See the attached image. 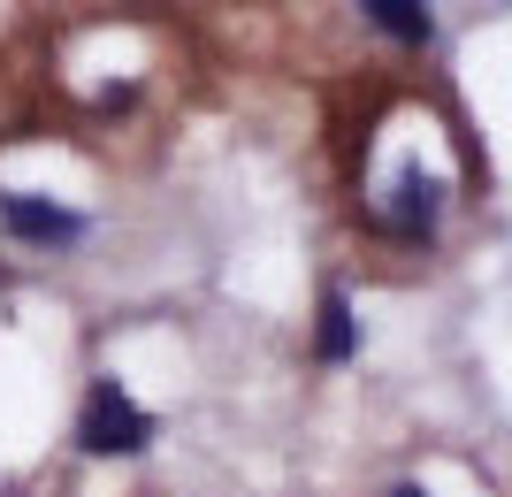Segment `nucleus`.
Masks as SVG:
<instances>
[{"label":"nucleus","instance_id":"nucleus-5","mask_svg":"<svg viewBox=\"0 0 512 497\" xmlns=\"http://www.w3.org/2000/svg\"><path fill=\"white\" fill-rule=\"evenodd\" d=\"M314 352L329 360V368H344V360L360 352V329H352V299H344V291H321V337H314Z\"/></svg>","mask_w":512,"mask_h":497},{"label":"nucleus","instance_id":"nucleus-4","mask_svg":"<svg viewBox=\"0 0 512 497\" xmlns=\"http://www.w3.org/2000/svg\"><path fill=\"white\" fill-rule=\"evenodd\" d=\"M360 8H367V23H375V31H390L398 46H428V39H436L428 0H360Z\"/></svg>","mask_w":512,"mask_h":497},{"label":"nucleus","instance_id":"nucleus-6","mask_svg":"<svg viewBox=\"0 0 512 497\" xmlns=\"http://www.w3.org/2000/svg\"><path fill=\"white\" fill-rule=\"evenodd\" d=\"M390 497H428V490H413V482H398V490H390Z\"/></svg>","mask_w":512,"mask_h":497},{"label":"nucleus","instance_id":"nucleus-1","mask_svg":"<svg viewBox=\"0 0 512 497\" xmlns=\"http://www.w3.org/2000/svg\"><path fill=\"white\" fill-rule=\"evenodd\" d=\"M77 444H85L92 459H130L153 444V413L130 398L123 383H92L85 413H77Z\"/></svg>","mask_w":512,"mask_h":497},{"label":"nucleus","instance_id":"nucleus-2","mask_svg":"<svg viewBox=\"0 0 512 497\" xmlns=\"http://www.w3.org/2000/svg\"><path fill=\"white\" fill-rule=\"evenodd\" d=\"M0 222H8L16 238H31V245H77L92 230V215L62 207V199H31V192H0Z\"/></svg>","mask_w":512,"mask_h":497},{"label":"nucleus","instance_id":"nucleus-3","mask_svg":"<svg viewBox=\"0 0 512 497\" xmlns=\"http://www.w3.org/2000/svg\"><path fill=\"white\" fill-rule=\"evenodd\" d=\"M436 207H444V184L421 169H398V199H390V230H406V238H428L436 230Z\"/></svg>","mask_w":512,"mask_h":497}]
</instances>
